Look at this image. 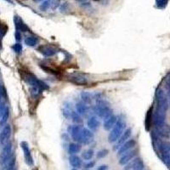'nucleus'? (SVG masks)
<instances>
[{
  "instance_id": "1",
  "label": "nucleus",
  "mask_w": 170,
  "mask_h": 170,
  "mask_svg": "<svg viewBox=\"0 0 170 170\" xmlns=\"http://www.w3.org/2000/svg\"><path fill=\"white\" fill-rule=\"evenodd\" d=\"M125 121L124 119L119 117L118 118V121L116 122V124L113 127V129L111 130L109 135H108V141L110 143H114L116 141H118V139L121 137L122 133L124 132V129H125Z\"/></svg>"
},
{
  "instance_id": "2",
  "label": "nucleus",
  "mask_w": 170,
  "mask_h": 170,
  "mask_svg": "<svg viewBox=\"0 0 170 170\" xmlns=\"http://www.w3.org/2000/svg\"><path fill=\"white\" fill-rule=\"evenodd\" d=\"M97 100L96 106L94 108V111L95 112V114L100 117L101 118H103L104 120H106L108 118L111 114V108L108 106V105L106 104V101H104L101 99H98Z\"/></svg>"
},
{
  "instance_id": "3",
  "label": "nucleus",
  "mask_w": 170,
  "mask_h": 170,
  "mask_svg": "<svg viewBox=\"0 0 170 170\" xmlns=\"http://www.w3.org/2000/svg\"><path fill=\"white\" fill-rule=\"evenodd\" d=\"M156 110L167 112L168 109V102L166 95L162 89H158L156 92Z\"/></svg>"
},
{
  "instance_id": "4",
  "label": "nucleus",
  "mask_w": 170,
  "mask_h": 170,
  "mask_svg": "<svg viewBox=\"0 0 170 170\" xmlns=\"http://www.w3.org/2000/svg\"><path fill=\"white\" fill-rule=\"evenodd\" d=\"M24 78H25V80L27 82V83L31 85L32 87H36V88L40 89L41 90H45V89H48V86L44 82L39 80L33 74L26 73Z\"/></svg>"
},
{
  "instance_id": "5",
  "label": "nucleus",
  "mask_w": 170,
  "mask_h": 170,
  "mask_svg": "<svg viewBox=\"0 0 170 170\" xmlns=\"http://www.w3.org/2000/svg\"><path fill=\"white\" fill-rule=\"evenodd\" d=\"M12 153V144L11 142H7L4 145L3 150L0 153V164L4 165L7 161L11 157Z\"/></svg>"
},
{
  "instance_id": "6",
  "label": "nucleus",
  "mask_w": 170,
  "mask_h": 170,
  "mask_svg": "<svg viewBox=\"0 0 170 170\" xmlns=\"http://www.w3.org/2000/svg\"><path fill=\"white\" fill-rule=\"evenodd\" d=\"M94 141V133L90 131V129L83 128L80 135V141L79 143L84 145L90 144Z\"/></svg>"
},
{
  "instance_id": "7",
  "label": "nucleus",
  "mask_w": 170,
  "mask_h": 170,
  "mask_svg": "<svg viewBox=\"0 0 170 170\" xmlns=\"http://www.w3.org/2000/svg\"><path fill=\"white\" fill-rule=\"evenodd\" d=\"M83 127L80 125H71L68 127L67 131L70 133L72 140L76 142L79 143L80 141V135H81V131Z\"/></svg>"
},
{
  "instance_id": "8",
  "label": "nucleus",
  "mask_w": 170,
  "mask_h": 170,
  "mask_svg": "<svg viewBox=\"0 0 170 170\" xmlns=\"http://www.w3.org/2000/svg\"><path fill=\"white\" fill-rule=\"evenodd\" d=\"M155 133L160 138L170 139V125L164 123L163 125L155 128Z\"/></svg>"
},
{
  "instance_id": "9",
  "label": "nucleus",
  "mask_w": 170,
  "mask_h": 170,
  "mask_svg": "<svg viewBox=\"0 0 170 170\" xmlns=\"http://www.w3.org/2000/svg\"><path fill=\"white\" fill-rule=\"evenodd\" d=\"M11 135V127L10 124H6L0 132V145H4L9 142V139Z\"/></svg>"
},
{
  "instance_id": "10",
  "label": "nucleus",
  "mask_w": 170,
  "mask_h": 170,
  "mask_svg": "<svg viewBox=\"0 0 170 170\" xmlns=\"http://www.w3.org/2000/svg\"><path fill=\"white\" fill-rule=\"evenodd\" d=\"M21 149L23 150V152H24V156H25L26 163L29 166H33V158L32 154H31V151H30L28 144L26 143V141H22V142H21Z\"/></svg>"
},
{
  "instance_id": "11",
  "label": "nucleus",
  "mask_w": 170,
  "mask_h": 170,
  "mask_svg": "<svg viewBox=\"0 0 170 170\" xmlns=\"http://www.w3.org/2000/svg\"><path fill=\"white\" fill-rule=\"evenodd\" d=\"M68 81H70L74 84L79 85V86H84V85L88 84V79L81 74H74V75L68 77Z\"/></svg>"
},
{
  "instance_id": "12",
  "label": "nucleus",
  "mask_w": 170,
  "mask_h": 170,
  "mask_svg": "<svg viewBox=\"0 0 170 170\" xmlns=\"http://www.w3.org/2000/svg\"><path fill=\"white\" fill-rule=\"evenodd\" d=\"M38 51L40 52L43 56H46V57H51L57 53V49L55 47H52L49 45H44V46L39 47Z\"/></svg>"
},
{
  "instance_id": "13",
  "label": "nucleus",
  "mask_w": 170,
  "mask_h": 170,
  "mask_svg": "<svg viewBox=\"0 0 170 170\" xmlns=\"http://www.w3.org/2000/svg\"><path fill=\"white\" fill-rule=\"evenodd\" d=\"M14 23H15L16 31H19V32H28L29 31V27L26 26L25 22L22 21V19L18 15L14 16Z\"/></svg>"
},
{
  "instance_id": "14",
  "label": "nucleus",
  "mask_w": 170,
  "mask_h": 170,
  "mask_svg": "<svg viewBox=\"0 0 170 170\" xmlns=\"http://www.w3.org/2000/svg\"><path fill=\"white\" fill-rule=\"evenodd\" d=\"M135 145H136V141H134V140L127 141L124 144H122V145H121V147L119 148L118 154V155L124 154V153L128 152L129 150H131L133 146H135Z\"/></svg>"
},
{
  "instance_id": "15",
  "label": "nucleus",
  "mask_w": 170,
  "mask_h": 170,
  "mask_svg": "<svg viewBox=\"0 0 170 170\" xmlns=\"http://www.w3.org/2000/svg\"><path fill=\"white\" fill-rule=\"evenodd\" d=\"M156 146L158 147V151L161 153V155H166V154L170 155V142L159 141Z\"/></svg>"
},
{
  "instance_id": "16",
  "label": "nucleus",
  "mask_w": 170,
  "mask_h": 170,
  "mask_svg": "<svg viewBox=\"0 0 170 170\" xmlns=\"http://www.w3.org/2000/svg\"><path fill=\"white\" fill-rule=\"evenodd\" d=\"M131 132H132V130H131V129H127L122 133V134L121 135V137L118 139V143H117V145H115L114 149L115 150H117L118 148H120L121 147V145H122V144H124L126 141L129 140V138L130 137V135H131Z\"/></svg>"
},
{
  "instance_id": "17",
  "label": "nucleus",
  "mask_w": 170,
  "mask_h": 170,
  "mask_svg": "<svg viewBox=\"0 0 170 170\" xmlns=\"http://www.w3.org/2000/svg\"><path fill=\"white\" fill-rule=\"evenodd\" d=\"M118 121V118H117V116H115V115H111L108 118H106L105 120V122H104V129L106 130H111V129H113V127L116 124V122Z\"/></svg>"
},
{
  "instance_id": "18",
  "label": "nucleus",
  "mask_w": 170,
  "mask_h": 170,
  "mask_svg": "<svg viewBox=\"0 0 170 170\" xmlns=\"http://www.w3.org/2000/svg\"><path fill=\"white\" fill-rule=\"evenodd\" d=\"M136 150H134V151H132V152H125V154L122 156V157L120 158L119 160V163L121 164V165H124V164H127V163L130 162L132 159L136 155Z\"/></svg>"
},
{
  "instance_id": "19",
  "label": "nucleus",
  "mask_w": 170,
  "mask_h": 170,
  "mask_svg": "<svg viewBox=\"0 0 170 170\" xmlns=\"http://www.w3.org/2000/svg\"><path fill=\"white\" fill-rule=\"evenodd\" d=\"M87 124H88V127H89V129L90 130H92V131H95L99 129V127H100V121L98 120L96 117H90L88 120V122H87Z\"/></svg>"
},
{
  "instance_id": "20",
  "label": "nucleus",
  "mask_w": 170,
  "mask_h": 170,
  "mask_svg": "<svg viewBox=\"0 0 170 170\" xmlns=\"http://www.w3.org/2000/svg\"><path fill=\"white\" fill-rule=\"evenodd\" d=\"M153 107H150L148 110L146 116H145V129L149 131L151 127H152V115H153Z\"/></svg>"
},
{
  "instance_id": "21",
  "label": "nucleus",
  "mask_w": 170,
  "mask_h": 170,
  "mask_svg": "<svg viewBox=\"0 0 170 170\" xmlns=\"http://www.w3.org/2000/svg\"><path fill=\"white\" fill-rule=\"evenodd\" d=\"M76 109H77V111H78L79 114L81 116H87L88 112H89V107L86 106V104L84 102H78L77 105H76Z\"/></svg>"
},
{
  "instance_id": "22",
  "label": "nucleus",
  "mask_w": 170,
  "mask_h": 170,
  "mask_svg": "<svg viewBox=\"0 0 170 170\" xmlns=\"http://www.w3.org/2000/svg\"><path fill=\"white\" fill-rule=\"evenodd\" d=\"M69 162H70L71 165L74 168H81L82 166V160L79 156L76 155L71 156L69 158Z\"/></svg>"
},
{
  "instance_id": "23",
  "label": "nucleus",
  "mask_w": 170,
  "mask_h": 170,
  "mask_svg": "<svg viewBox=\"0 0 170 170\" xmlns=\"http://www.w3.org/2000/svg\"><path fill=\"white\" fill-rule=\"evenodd\" d=\"M81 145L78 144V143H71L69 145V147H68V151L69 153L71 154H76L81 151Z\"/></svg>"
},
{
  "instance_id": "24",
  "label": "nucleus",
  "mask_w": 170,
  "mask_h": 170,
  "mask_svg": "<svg viewBox=\"0 0 170 170\" xmlns=\"http://www.w3.org/2000/svg\"><path fill=\"white\" fill-rule=\"evenodd\" d=\"M25 44L30 47H34L38 44V39L36 37L29 36V37H26L25 38Z\"/></svg>"
},
{
  "instance_id": "25",
  "label": "nucleus",
  "mask_w": 170,
  "mask_h": 170,
  "mask_svg": "<svg viewBox=\"0 0 170 170\" xmlns=\"http://www.w3.org/2000/svg\"><path fill=\"white\" fill-rule=\"evenodd\" d=\"M71 119L72 120V122L74 123H76L77 125L80 124L83 122V119L81 118V115L79 114L78 112H76V111H73L71 112Z\"/></svg>"
},
{
  "instance_id": "26",
  "label": "nucleus",
  "mask_w": 170,
  "mask_h": 170,
  "mask_svg": "<svg viewBox=\"0 0 170 170\" xmlns=\"http://www.w3.org/2000/svg\"><path fill=\"white\" fill-rule=\"evenodd\" d=\"M81 98L85 104H90L92 101L90 94L88 92H85V91H83L81 93Z\"/></svg>"
},
{
  "instance_id": "27",
  "label": "nucleus",
  "mask_w": 170,
  "mask_h": 170,
  "mask_svg": "<svg viewBox=\"0 0 170 170\" xmlns=\"http://www.w3.org/2000/svg\"><path fill=\"white\" fill-rule=\"evenodd\" d=\"M94 155H95L94 151H93L92 149H89V150L85 151V152L82 154V156H83V158L84 159V160H90V159H92Z\"/></svg>"
},
{
  "instance_id": "28",
  "label": "nucleus",
  "mask_w": 170,
  "mask_h": 170,
  "mask_svg": "<svg viewBox=\"0 0 170 170\" xmlns=\"http://www.w3.org/2000/svg\"><path fill=\"white\" fill-rule=\"evenodd\" d=\"M9 116H10V111H9V108L7 107L5 111H4V113L3 114V116L0 118V125L2 126L6 123L8 118H9Z\"/></svg>"
},
{
  "instance_id": "29",
  "label": "nucleus",
  "mask_w": 170,
  "mask_h": 170,
  "mask_svg": "<svg viewBox=\"0 0 170 170\" xmlns=\"http://www.w3.org/2000/svg\"><path fill=\"white\" fill-rule=\"evenodd\" d=\"M139 159L140 158H134L132 159L131 160V162H129V163H127V165H126L124 168H123V170H130V169H133V166L135 165V163L139 161Z\"/></svg>"
},
{
  "instance_id": "30",
  "label": "nucleus",
  "mask_w": 170,
  "mask_h": 170,
  "mask_svg": "<svg viewBox=\"0 0 170 170\" xmlns=\"http://www.w3.org/2000/svg\"><path fill=\"white\" fill-rule=\"evenodd\" d=\"M50 4H51V1H49V0H45V1H44V2L42 3V4H41L40 6H39V9H40V10H42V11H46L48 8H49Z\"/></svg>"
},
{
  "instance_id": "31",
  "label": "nucleus",
  "mask_w": 170,
  "mask_h": 170,
  "mask_svg": "<svg viewBox=\"0 0 170 170\" xmlns=\"http://www.w3.org/2000/svg\"><path fill=\"white\" fill-rule=\"evenodd\" d=\"M168 3V0H156V7L159 9H164Z\"/></svg>"
},
{
  "instance_id": "32",
  "label": "nucleus",
  "mask_w": 170,
  "mask_h": 170,
  "mask_svg": "<svg viewBox=\"0 0 170 170\" xmlns=\"http://www.w3.org/2000/svg\"><path fill=\"white\" fill-rule=\"evenodd\" d=\"M30 91H31L32 96L34 97V98L37 97L41 94V89H38V88H36V87H32V89H30Z\"/></svg>"
},
{
  "instance_id": "33",
  "label": "nucleus",
  "mask_w": 170,
  "mask_h": 170,
  "mask_svg": "<svg viewBox=\"0 0 170 170\" xmlns=\"http://www.w3.org/2000/svg\"><path fill=\"white\" fill-rule=\"evenodd\" d=\"M143 168H144V163L142 162V160L140 158L139 161L135 163V165L133 166V170H143Z\"/></svg>"
},
{
  "instance_id": "34",
  "label": "nucleus",
  "mask_w": 170,
  "mask_h": 170,
  "mask_svg": "<svg viewBox=\"0 0 170 170\" xmlns=\"http://www.w3.org/2000/svg\"><path fill=\"white\" fill-rule=\"evenodd\" d=\"M8 27L5 25H0V40L4 37V35L7 33Z\"/></svg>"
},
{
  "instance_id": "35",
  "label": "nucleus",
  "mask_w": 170,
  "mask_h": 170,
  "mask_svg": "<svg viewBox=\"0 0 170 170\" xmlns=\"http://www.w3.org/2000/svg\"><path fill=\"white\" fill-rule=\"evenodd\" d=\"M108 150L106 149H103V150H101L100 152H97V157L98 158H103L105 156H106L108 155Z\"/></svg>"
},
{
  "instance_id": "36",
  "label": "nucleus",
  "mask_w": 170,
  "mask_h": 170,
  "mask_svg": "<svg viewBox=\"0 0 170 170\" xmlns=\"http://www.w3.org/2000/svg\"><path fill=\"white\" fill-rule=\"evenodd\" d=\"M12 48L14 49V51H15V53L20 54V53L21 52V50H22V45L21 44H19V43H16V44H15L13 45Z\"/></svg>"
},
{
  "instance_id": "37",
  "label": "nucleus",
  "mask_w": 170,
  "mask_h": 170,
  "mask_svg": "<svg viewBox=\"0 0 170 170\" xmlns=\"http://www.w3.org/2000/svg\"><path fill=\"white\" fill-rule=\"evenodd\" d=\"M6 108H7V106H5V104H4V102H1V104H0V118H1V117H2L3 114L4 113Z\"/></svg>"
},
{
  "instance_id": "38",
  "label": "nucleus",
  "mask_w": 170,
  "mask_h": 170,
  "mask_svg": "<svg viewBox=\"0 0 170 170\" xmlns=\"http://www.w3.org/2000/svg\"><path fill=\"white\" fill-rule=\"evenodd\" d=\"M51 7L53 10H56V8L60 6V0H52L51 1Z\"/></svg>"
},
{
  "instance_id": "39",
  "label": "nucleus",
  "mask_w": 170,
  "mask_h": 170,
  "mask_svg": "<svg viewBox=\"0 0 170 170\" xmlns=\"http://www.w3.org/2000/svg\"><path fill=\"white\" fill-rule=\"evenodd\" d=\"M95 161H91V162H89V163H88L85 165V168H92L93 167H95Z\"/></svg>"
},
{
  "instance_id": "40",
  "label": "nucleus",
  "mask_w": 170,
  "mask_h": 170,
  "mask_svg": "<svg viewBox=\"0 0 170 170\" xmlns=\"http://www.w3.org/2000/svg\"><path fill=\"white\" fill-rule=\"evenodd\" d=\"M15 39L17 41H20L21 39V33L19 32V31H16L15 33Z\"/></svg>"
},
{
  "instance_id": "41",
  "label": "nucleus",
  "mask_w": 170,
  "mask_h": 170,
  "mask_svg": "<svg viewBox=\"0 0 170 170\" xmlns=\"http://www.w3.org/2000/svg\"><path fill=\"white\" fill-rule=\"evenodd\" d=\"M107 168L108 167L106 165H101V166H100L97 168V170H107Z\"/></svg>"
},
{
  "instance_id": "42",
  "label": "nucleus",
  "mask_w": 170,
  "mask_h": 170,
  "mask_svg": "<svg viewBox=\"0 0 170 170\" xmlns=\"http://www.w3.org/2000/svg\"><path fill=\"white\" fill-rule=\"evenodd\" d=\"M168 95H169V98H170V82L168 81Z\"/></svg>"
},
{
  "instance_id": "43",
  "label": "nucleus",
  "mask_w": 170,
  "mask_h": 170,
  "mask_svg": "<svg viewBox=\"0 0 170 170\" xmlns=\"http://www.w3.org/2000/svg\"><path fill=\"white\" fill-rule=\"evenodd\" d=\"M76 1H78V2H81V3H83V2H86L87 0H76Z\"/></svg>"
},
{
  "instance_id": "44",
  "label": "nucleus",
  "mask_w": 170,
  "mask_h": 170,
  "mask_svg": "<svg viewBox=\"0 0 170 170\" xmlns=\"http://www.w3.org/2000/svg\"><path fill=\"white\" fill-rule=\"evenodd\" d=\"M6 1H8V2H10V3H12L11 0H6Z\"/></svg>"
},
{
  "instance_id": "45",
  "label": "nucleus",
  "mask_w": 170,
  "mask_h": 170,
  "mask_svg": "<svg viewBox=\"0 0 170 170\" xmlns=\"http://www.w3.org/2000/svg\"><path fill=\"white\" fill-rule=\"evenodd\" d=\"M168 81L170 82V75H169V78H168Z\"/></svg>"
},
{
  "instance_id": "46",
  "label": "nucleus",
  "mask_w": 170,
  "mask_h": 170,
  "mask_svg": "<svg viewBox=\"0 0 170 170\" xmlns=\"http://www.w3.org/2000/svg\"><path fill=\"white\" fill-rule=\"evenodd\" d=\"M71 170H77V169H76V168H74V169H71Z\"/></svg>"
},
{
  "instance_id": "47",
  "label": "nucleus",
  "mask_w": 170,
  "mask_h": 170,
  "mask_svg": "<svg viewBox=\"0 0 170 170\" xmlns=\"http://www.w3.org/2000/svg\"><path fill=\"white\" fill-rule=\"evenodd\" d=\"M35 1H40V0H35Z\"/></svg>"
},
{
  "instance_id": "48",
  "label": "nucleus",
  "mask_w": 170,
  "mask_h": 170,
  "mask_svg": "<svg viewBox=\"0 0 170 170\" xmlns=\"http://www.w3.org/2000/svg\"><path fill=\"white\" fill-rule=\"evenodd\" d=\"M95 1H99V0H95Z\"/></svg>"
},
{
  "instance_id": "49",
  "label": "nucleus",
  "mask_w": 170,
  "mask_h": 170,
  "mask_svg": "<svg viewBox=\"0 0 170 170\" xmlns=\"http://www.w3.org/2000/svg\"><path fill=\"white\" fill-rule=\"evenodd\" d=\"M0 92H1V89H0Z\"/></svg>"
}]
</instances>
